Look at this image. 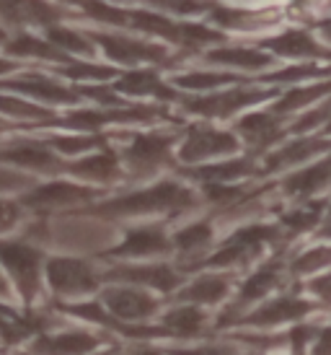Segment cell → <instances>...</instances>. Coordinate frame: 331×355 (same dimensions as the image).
Here are the masks:
<instances>
[{
  "label": "cell",
  "instance_id": "cell-1",
  "mask_svg": "<svg viewBox=\"0 0 331 355\" xmlns=\"http://www.w3.org/2000/svg\"><path fill=\"white\" fill-rule=\"evenodd\" d=\"M197 195L181 182L163 179L150 187L127 192L119 198L104 200L98 205L88 207V216H98L104 220H117V218H147V216H181L186 210L197 207Z\"/></svg>",
  "mask_w": 331,
  "mask_h": 355
},
{
  "label": "cell",
  "instance_id": "cell-2",
  "mask_svg": "<svg viewBox=\"0 0 331 355\" xmlns=\"http://www.w3.org/2000/svg\"><path fill=\"white\" fill-rule=\"evenodd\" d=\"M0 265L10 277V283L21 293L24 304H37L42 298V272H44V254L37 244L26 239H3L0 241Z\"/></svg>",
  "mask_w": 331,
  "mask_h": 355
},
{
  "label": "cell",
  "instance_id": "cell-3",
  "mask_svg": "<svg viewBox=\"0 0 331 355\" xmlns=\"http://www.w3.org/2000/svg\"><path fill=\"white\" fill-rule=\"evenodd\" d=\"M122 140L125 146L119 148V156L129 179H147L174 164V132H127Z\"/></svg>",
  "mask_w": 331,
  "mask_h": 355
},
{
  "label": "cell",
  "instance_id": "cell-4",
  "mask_svg": "<svg viewBox=\"0 0 331 355\" xmlns=\"http://www.w3.org/2000/svg\"><path fill=\"white\" fill-rule=\"evenodd\" d=\"M91 40L96 42L98 52H104V58L111 60L114 65H125L129 70H137L143 65H168V47L161 42L145 40V37H132L122 31H88Z\"/></svg>",
  "mask_w": 331,
  "mask_h": 355
},
{
  "label": "cell",
  "instance_id": "cell-5",
  "mask_svg": "<svg viewBox=\"0 0 331 355\" xmlns=\"http://www.w3.org/2000/svg\"><path fill=\"white\" fill-rule=\"evenodd\" d=\"M44 280L55 296L80 298L93 293L101 286V272L83 257H49L44 267Z\"/></svg>",
  "mask_w": 331,
  "mask_h": 355
},
{
  "label": "cell",
  "instance_id": "cell-6",
  "mask_svg": "<svg viewBox=\"0 0 331 355\" xmlns=\"http://www.w3.org/2000/svg\"><path fill=\"white\" fill-rule=\"evenodd\" d=\"M0 166L24 168L31 174L55 177V174L65 171L68 161H62V156H57L44 140L16 138L8 143H0Z\"/></svg>",
  "mask_w": 331,
  "mask_h": 355
},
{
  "label": "cell",
  "instance_id": "cell-7",
  "mask_svg": "<svg viewBox=\"0 0 331 355\" xmlns=\"http://www.w3.org/2000/svg\"><path fill=\"white\" fill-rule=\"evenodd\" d=\"M0 91L6 94H16L29 101H37L42 107H70L78 104L83 96L78 94V89H70L62 80H57L49 73H24L16 78L0 80Z\"/></svg>",
  "mask_w": 331,
  "mask_h": 355
},
{
  "label": "cell",
  "instance_id": "cell-8",
  "mask_svg": "<svg viewBox=\"0 0 331 355\" xmlns=\"http://www.w3.org/2000/svg\"><path fill=\"white\" fill-rule=\"evenodd\" d=\"M241 148L238 135L228 132V130H217L210 125H192L186 128L184 143L179 148V161L184 164H205L215 158L233 156Z\"/></svg>",
  "mask_w": 331,
  "mask_h": 355
},
{
  "label": "cell",
  "instance_id": "cell-9",
  "mask_svg": "<svg viewBox=\"0 0 331 355\" xmlns=\"http://www.w3.org/2000/svg\"><path fill=\"white\" fill-rule=\"evenodd\" d=\"M98 301L122 324H143L161 309V298L150 296L145 288L137 286H109L101 291Z\"/></svg>",
  "mask_w": 331,
  "mask_h": 355
},
{
  "label": "cell",
  "instance_id": "cell-10",
  "mask_svg": "<svg viewBox=\"0 0 331 355\" xmlns=\"http://www.w3.org/2000/svg\"><path fill=\"white\" fill-rule=\"evenodd\" d=\"M101 192L96 187H86L78 182H47L39 187L29 189L26 195H21V207H29L34 213H49V210H65V207H75L83 202L96 200Z\"/></svg>",
  "mask_w": 331,
  "mask_h": 355
},
{
  "label": "cell",
  "instance_id": "cell-11",
  "mask_svg": "<svg viewBox=\"0 0 331 355\" xmlns=\"http://www.w3.org/2000/svg\"><path fill=\"white\" fill-rule=\"evenodd\" d=\"M114 241L111 228L101 226V223H91V220H60V223H49L47 244H57L70 252H93V249H104L107 244Z\"/></svg>",
  "mask_w": 331,
  "mask_h": 355
},
{
  "label": "cell",
  "instance_id": "cell-12",
  "mask_svg": "<svg viewBox=\"0 0 331 355\" xmlns=\"http://www.w3.org/2000/svg\"><path fill=\"white\" fill-rule=\"evenodd\" d=\"M267 99V91H253V89H231V91H215L207 96H195V99H184L181 107L189 114L207 119H225L235 114L238 109H246L256 104V101Z\"/></svg>",
  "mask_w": 331,
  "mask_h": 355
},
{
  "label": "cell",
  "instance_id": "cell-13",
  "mask_svg": "<svg viewBox=\"0 0 331 355\" xmlns=\"http://www.w3.org/2000/svg\"><path fill=\"white\" fill-rule=\"evenodd\" d=\"M104 280H119L122 286H137V288H156L161 293H171L176 288H181L184 275H179L171 265H117L101 272Z\"/></svg>",
  "mask_w": 331,
  "mask_h": 355
},
{
  "label": "cell",
  "instance_id": "cell-14",
  "mask_svg": "<svg viewBox=\"0 0 331 355\" xmlns=\"http://www.w3.org/2000/svg\"><path fill=\"white\" fill-rule=\"evenodd\" d=\"M174 249V241L161 226H135L125 231V236L117 247H111L107 257L114 259H153V257L168 254Z\"/></svg>",
  "mask_w": 331,
  "mask_h": 355
},
{
  "label": "cell",
  "instance_id": "cell-15",
  "mask_svg": "<svg viewBox=\"0 0 331 355\" xmlns=\"http://www.w3.org/2000/svg\"><path fill=\"white\" fill-rule=\"evenodd\" d=\"M65 174L80 179V182H91V184H117L127 177L122 156L114 148H104L83 158H75V161H68Z\"/></svg>",
  "mask_w": 331,
  "mask_h": 355
},
{
  "label": "cell",
  "instance_id": "cell-16",
  "mask_svg": "<svg viewBox=\"0 0 331 355\" xmlns=\"http://www.w3.org/2000/svg\"><path fill=\"white\" fill-rule=\"evenodd\" d=\"M125 99H158V101H174L179 94L171 83L161 80L156 70L150 68H137L122 73L114 83H109Z\"/></svg>",
  "mask_w": 331,
  "mask_h": 355
},
{
  "label": "cell",
  "instance_id": "cell-17",
  "mask_svg": "<svg viewBox=\"0 0 331 355\" xmlns=\"http://www.w3.org/2000/svg\"><path fill=\"white\" fill-rule=\"evenodd\" d=\"M109 343L107 335H96V332H86V329H68V332H57V335H39L34 340L31 353L34 355H91L98 347Z\"/></svg>",
  "mask_w": 331,
  "mask_h": 355
},
{
  "label": "cell",
  "instance_id": "cell-18",
  "mask_svg": "<svg viewBox=\"0 0 331 355\" xmlns=\"http://www.w3.org/2000/svg\"><path fill=\"white\" fill-rule=\"evenodd\" d=\"M52 327H57V319L52 314H37V311L19 314L8 306H0V340L6 345H19L29 337L47 335V329Z\"/></svg>",
  "mask_w": 331,
  "mask_h": 355
},
{
  "label": "cell",
  "instance_id": "cell-19",
  "mask_svg": "<svg viewBox=\"0 0 331 355\" xmlns=\"http://www.w3.org/2000/svg\"><path fill=\"white\" fill-rule=\"evenodd\" d=\"M6 55L13 60H42V62H52V65H68L73 62V58H68L62 50H57L52 42L44 37H34V34H16L13 40H8V44L3 47Z\"/></svg>",
  "mask_w": 331,
  "mask_h": 355
},
{
  "label": "cell",
  "instance_id": "cell-20",
  "mask_svg": "<svg viewBox=\"0 0 331 355\" xmlns=\"http://www.w3.org/2000/svg\"><path fill=\"white\" fill-rule=\"evenodd\" d=\"M205 62L220 65V68H235V70H264L269 68L274 60L272 55L256 50V47L231 44V47H213V50H207Z\"/></svg>",
  "mask_w": 331,
  "mask_h": 355
},
{
  "label": "cell",
  "instance_id": "cell-21",
  "mask_svg": "<svg viewBox=\"0 0 331 355\" xmlns=\"http://www.w3.org/2000/svg\"><path fill=\"white\" fill-rule=\"evenodd\" d=\"M205 327H207V314L195 304L174 306L161 319V329L166 332V337H179V340L199 337Z\"/></svg>",
  "mask_w": 331,
  "mask_h": 355
},
{
  "label": "cell",
  "instance_id": "cell-22",
  "mask_svg": "<svg viewBox=\"0 0 331 355\" xmlns=\"http://www.w3.org/2000/svg\"><path fill=\"white\" fill-rule=\"evenodd\" d=\"M231 286H233L231 275H217V272H210V275H199L197 280H192L189 286L181 288L176 298H179L181 304L215 306V304H220V301L231 293Z\"/></svg>",
  "mask_w": 331,
  "mask_h": 355
},
{
  "label": "cell",
  "instance_id": "cell-23",
  "mask_svg": "<svg viewBox=\"0 0 331 355\" xmlns=\"http://www.w3.org/2000/svg\"><path fill=\"white\" fill-rule=\"evenodd\" d=\"M117 138V135H101V132H73V135H49L44 138L49 148L55 150L62 158H83L88 153H96V150L109 148V143Z\"/></svg>",
  "mask_w": 331,
  "mask_h": 355
},
{
  "label": "cell",
  "instance_id": "cell-24",
  "mask_svg": "<svg viewBox=\"0 0 331 355\" xmlns=\"http://www.w3.org/2000/svg\"><path fill=\"white\" fill-rule=\"evenodd\" d=\"M311 306L301 301V298H292V296H283V298H274L269 304H264L262 309H256L253 314H249L246 319H241L238 324H249V327H274V324H283V322H290V319H298L308 311Z\"/></svg>",
  "mask_w": 331,
  "mask_h": 355
},
{
  "label": "cell",
  "instance_id": "cell-25",
  "mask_svg": "<svg viewBox=\"0 0 331 355\" xmlns=\"http://www.w3.org/2000/svg\"><path fill=\"white\" fill-rule=\"evenodd\" d=\"M47 40L62 50L68 58H86L93 60L96 58V42L91 40V34L83 29H75V26H62V24H55L47 29Z\"/></svg>",
  "mask_w": 331,
  "mask_h": 355
},
{
  "label": "cell",
  "instance_id": "cell-26",
  "mask_svg": "<svg viewBox=\"0 0 331 355\" xmlns=\"http://www.w3.org/2000/svg\"><path fill=\"white\" fill-rule=\"evenodd\" d=\"M249 171H251V161H246V158H225V161H217V164L184 168V177L199 179L205 184H231L235 179L246 177Z\"/></svg>",
  "mask_w": 331,
  "mask_h": 355
},
{
  "label": "cell",
  "instance_id": "cell-27",
  "mask_svg": "<svg viewBox=\"0 0 331 355\" xmlns=\"http://www.w3.org/2000/svg\"><path fill=\"white\" fill-rule=\"evenodd\" d=\"M213 223L207 220H195V223H186L184 228H179L171 241H174V249L186 259H197L207 252V247L213 244Z\"/></svg>",
  "mask_w": 331,
  "mask_h": 355
},
{
  "label": "cell",
  "instance_id": "cell-28",
  "mask_svg": "<svg viewBox=\"0 0 331 355\" xmlns=\"http://www.w3.org/2000/svg\"><path fill=\"white\" fill-rule=\"evenodd\" d=\"M231 83H238V76L231 73H217V70H186L179 76H171V86L181 91H195V94H215Z\"/></svg>",
  "mask_w": 331,
  "mask_h": 355
},
{
  "label": "cell",
  "instance_id": "cell-29",
  "mask_svg": "<svg viewBox=\"0 0 331 355\" xmlns=\"http://www.w3.org/2000/svg\"><path fill=\"white\" fill-rule=\"evenodd\" d=\"M0 117L21 119V122H55L57 119L52 109L16 96V94H6V91H0Z\"/></svg>",
  "mask_w": 331,
  "mask_h": 355
},
{
  "label": "cell",
  "instance_id": "cell-30",
  "mask_svg": "<svg viewBox=\"0 0 331 355\" xmlns=\"http://www.w3.org/2000/svg\"><path fill=\"white\" fill-rule=\"evenodd\" d=\"M264 47H269V50L283 55V58H316V55H321V47L316 44V40L308 31L301 29H292L280 34V37H272V40L264 42Z\"/></svg>",
  "mask_w": 331,
  "mask_h": 355
},
{
  "label": "cell",
  "instance_id": "cell-31",
  "mask_svg": "<svg viewBox=\"0 0 331 355\" xmlns=\"http://www.w3.org/2000/svg\"><path fill=\"white\" fill-rule=\"evenodd\" d=\"M57 76L68 80H75V83H83V86H96V83H107V80H114L122 76L117 68L111 65H98V62H91V60H73L68 65H60Z\"/></svg>",
  "mask_w": 331,
  "mask_h": 355
},
{
  "label": "cell",
  "instance_id": "cell-32",
  "mask_svg": "<svg viewBox=\"0 0 331 355\" xmlns=\"http://www.w3.org/2000/svg\"><path fill=\"white\" fill-rule=\"evenodd\" d=\"M235 132L249 146L262 148V146H267V143H272L277 138V119L272 114H267V112H253V114H246L244 119H238Z\"/></svg>",
  "mask_w": 331,
  "mask_h": 355
},
{
  "label": "cell",
  "instance_id": "cell-33",
  "mask_svg": "<svg viewBox=\"0 0 331 355\" xmlns=\"http://www.w3.org/2000/svg\"><path fill=\"white\" fill-rule=\"evenodd\" d=\"M277 286H280V270L277 267H262L259 272H253L244 283L238 301H235V309H244L246 304H253L259 298L269 296V291H274Z\"/></svg>",
  "mask_w": 331,
  "mask_h": 355
},
{
  "label": "cell",
  "instance_id": "cell-34",
  "mask_svg": "<svg viewBox=\"0 0 331 355\" xmlns=\"http://www.w3.org/2000/svg\"><path fill=\"white\" fill-rule=\"evenodd\" d=\"M60 311H65L70 316H78L83 322H93V324H101V327H109V329H122V322H117L114 316L107 311V306L101 304V301H86V304H62L60 306Z\"/></svg>",
  "mask_w": 331,
  "mask_h": 355
},
{
  "label": "cell",
  "instance_id": "cell-35",
  "mask_svg": "<svg viewBox=\"0 0 331 355\" xmlns=\"http://www.w3.org/2000/svg\"><path fill=\"white\" fill-rule=\"evenodd\" d=\"M331 177V166L329 164H316L311 168H303L295 177L287 179V192L292 195H311L316 189H321L326 184V179Z\"/></svg>",
  "mask_w": 331,
  "mask_h": 355
},
{
  "label": "cell",
  "instance_id": "cell-36",
  "mask_svg": "<svg viewBox=\"0 0 331 355\" xmlns=\"http://www.w3.org/2000/svg\"><path fill=\"white\" fill-rule=\"evenodd\" d=\"M323 143H319V140H295V143H290V146H285L283 150H277L269 161H267V168H277V166H287V164H295V161H303V158H308L311 153H316V150H321Z\"/></svg>",
  "mask_w": 331,
  "mask_h": 355
},
{
  "label": "cell",
  "instance_id": "cell-37",
  "mask_svg": "<svg viewBox=\"0 0 331 355\" xmlns=\"http://www.w3.org/2000/svg\"><path fill=\"white\" fill-rule=\"evenodd\" d=\"M331 86H313V89H295L290 91L287 96H285L283 101H277V107H274V112L280 114V112H295V109L305 107V104H311L313 99H319V96H323V94H329Z\"/></svg>",
  "mask_w": 331,
  "mask_h": 355
},
{
  "label": "cell",
  "instance_id": "cell-38",
  "mask_svg": "<svg viewBox=\"0 0 331 355\" xmlns=\"http://www.w3.org/2000/svg\"><path fill=\"white\" fill-rule=\"evenodd\" d=\"M244 198V187L235 184H205V200L215 205H233Z\"/></svg>",
  "mask_w": 331,
  "mask_h": 355
},
{
  "label": "cell",
  "instance_id": "cell-39",
  "mask_svg": "<svg viewBox=\"0 0 331 355\" xmlns=\"http://www.w3.org/2000/svg\"><path fill=\"white\" fill-rule=\"evenodd\" d=\"M24 189H34V179L16 168L0 166V192H24Z\"/></svg>",
  "mask_w": 331,
  "mask_h": 355
},
{
  "label": "cell",
  "instance_id": "cell-40",
  "mask_svg": "<svg viewBox=\"0 0 331 355\" xmlns=\"http://www.w3.org/2000/svg\"><path fill=\"white\" fill-rule=\"evenodd\" d=\"M331 262V249H313L295 262V272H319L323 265Z\"/></svg>",
  "mask_w": 331,
  "mask_h": 355
},
{
  "label": "cell",
  "instance_id": "cell-41",
  "mask_svg": "<svg viewBox=\"0 0 331 355\" xmlns=\"http://www.w3.org/2000/svg\"><path fill=\"white\" fill-rule=\"evenodd\" d=\"M168 355H238V347L228 345V343H210V345H199V347L168 350Z\"/></svg>",
  "mask_w": 331,
  "mask_h": 355
},
{
  "label": "cell",
  "instance_id": "cell-42",
  "mask_svg": "<svg viewBox=\"0 0 331 355\" xmlns=\"http://www.w3.org/2000/svg\"><path fill=\"white\" fill-rule=\"evenodd\" d=\"M21 220V202H10V200H0V234L13 231Z\"/></svg>",
  "mask_w": 331,
  "mask_h": 355
},
{
  "label": "cell",
  "instance_id": "cell-43",
  "mask_svg": "<svg viewBox=\"0 0 331 355\" xmlns=\"http://www.w3.org/2000/svg\"><path fill=\"white\" fill-rule=\"evenodd\" d=\"M311 355H331V329H323L319 335V343L313 345Z\"/></svg>",
  "mask_w": 331,
  "mask_h": 355
},
{
  "label": "cell",
  "instance_id": "cell-44",
  "mask_svg": "<svg viewBox=\"0 0 331 355\" xmlns=\"http://www.w3.org/2000/svg\"><path fill=\"white\" fill-rule=\"evenodd\" d=\"M16 70H21L19 60L8 58V55H0V80H6V76L16 73Z\"/></svg>",
  "mask_w": 331,
  "mask_h": 355
},
{
  "label": "cell",
  "instance_id": "cell-45",
  "mask_svg": "<svg viewBox=\"0 0 331 355\" xmlns=\"http://www.w3.org/2000/svg\"><path fill=\"white\" fill-rule=\"evenodd\" d=\"M13 298V286L10 277L6 275V270H0V301H10Z\"/></svg>",
  "mask_w": 331,
  "mask_h": 355
},
{
  "label": "cell",
  "instance_id": "cell-46",
  "mask_svg": "<svg viewBox=\"0 0 331 355\" xmlns=\"http://www.w3.org/2000/svg\"><path fill=\"white\" fill-rule=\"evenodd\" d=\"M127 355H168V353H163V350H156V347H145V345H137V347H132Z\"/></svg>",
  "mask_w": 331,
  "mask_h": 355
},
{
  "label": "cell",
  "instance_id": "cell-47",
  "mask_svg": "<svg viewBox=\"0 0 331 355\" xmlns=\"http://www.w3.org/2000/svg\"><path fill=\"white\" fill-rule=\"evenodd\" d=\"M0 44H3V47L8 44V34H6V29H3V26H0Z\"/></svg>",
  "mask_w": 331,
  "mask_h": 355
},
{
  "label": "cell",
  "instance_id": "cell-48",
  "mask_svg": "<svg viewBox=\"0 0 331 355\" xmlns=\"http://www.w3.org/2000/svg\"><path fill=\"white\" fill-rule=\"evenodd\" d=\"M10 130V125H6V122H3V119H0V138H3V135H6V132H8Z\"/></svg>",
  "mask_w": 331,
  "mask_h": 355
},
{
  "label": "cell",
  "instance_id": "cell-49",
  "mask_svg": "<svg viewBox=\"0 0 331 355\" xmlns=\"http://www.w3.org/2000/svg\"><path fill=\"white\" fill-rule=\"evenodd\" d=\"M323 34H326V40L331 42V24H329V26H326V29H323Z\"/></svg>",
  "mask_w": 331,
  "mask_h": 355
},
{
  "label": "cell",
  "instance_id": "cell-50",
  "mask_svg": "<svg viewBox=\"0 0 331 355\" xmlns=\"http://www.w3.org/2000/svg\"><path fill=\"white\" fill-rule=\"evenodd\" d=\"M96 355H117L114 350H104V353H96Z\"/></svg>",
  "mask_w": 331,
  "mask_h": 355
},
{
  "label": "cell",
  "instance_id": "cell-51",
  "mask_svg": "<svg viewBox=\"0 0 331 355\" xmlns=\"http://www.w3.org/2000/svg\"><path fill=\"white\" fill-rule=\"evenodd\" d=\"M329 130H331V125H329Z\"/></svg>",
  "mask_w": 331,
  "mask_h": 355
}]
</instances>
